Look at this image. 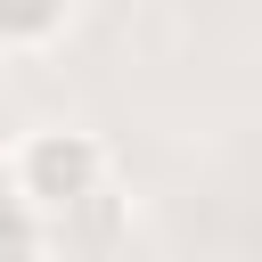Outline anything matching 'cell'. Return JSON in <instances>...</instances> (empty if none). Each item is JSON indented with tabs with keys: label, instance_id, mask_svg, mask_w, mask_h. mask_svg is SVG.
<instances>
[{
	"label": "cell",
	"instance_id": "2",
	"mask_svg": "<svg viewBox=\"0 0 262 262\" xmlns=\"http://www.w3.org/2000/svg\"><path fill=\"white\" fill-rule=\"evenodd\" d=\"M66 25H74V0H0V49H8V57L49 49Z\"/></svg>",
	"mask_w": 262,
	"mask_h": 262
},
{
	"label": "cell",
	"instance_id": "1",
	"mask_svg": "<svg viewBox=\"0 0 262 262\" xmlns=\"http://www.w3.org/2000/svg\"><path fill=\"white\" fill-rule=\"evenodd\" d=\"M106 172H115L106 164V139L98 131H74V123H41V131H25L8 147V196L33 221H74L82 205L106 196Z\"/></svg>",
	"mask_w": 262,
	"mask_h": 262
}]
</instances>
